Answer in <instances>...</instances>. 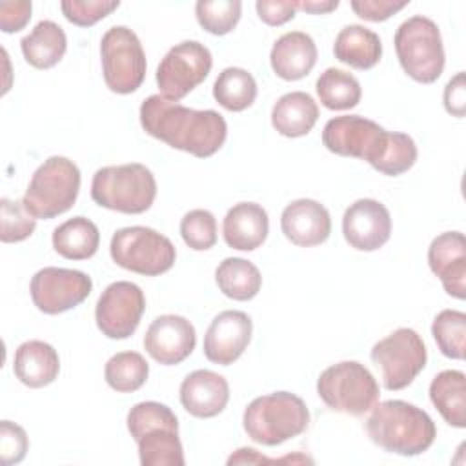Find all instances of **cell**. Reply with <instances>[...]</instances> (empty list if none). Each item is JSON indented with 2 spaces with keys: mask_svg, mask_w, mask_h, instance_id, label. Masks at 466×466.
Here are the masks:
<instances>
[{
  "mask_svg": "<svg viewBox=\"0 0 466 466\" xmlns=\"http://www.w3.org/2000/svg\"><path fill=\"white\" fill-rule=\"evenodd\" d=\"M242 15V2L238 0H198L195 4V16L198 24L211 35L222 36L235 29Z\"/></svg>",
  "mask_w": 466,
  "mask_h": 466,
  "instance_id": "e575fe53",
  "label": "cell"
},
{
  "mask_svg": "<svg viewBox=\"0 0 466 466\" xmlns=\"http://www.w3.org/2000/svg\"><path fill=\"white\" fill-rule=\"evenodd\" d=\"M127 431L138 446L142 466H184L178 419L169 406L155 400L135 404L127 411Z\"/></svg>",
  "mask_w": 466,
  "mask_h": 466,
  "instance_id": "3957f363",
  "label": "cell"
},
{
  "mask_svg": "<svg viewBox=\"0 0 466 466\" xmlns=\"http://www.w3.org/2000/svg\"><path fill=\"white\" fill-rule=\"evenodd\" d=\"M333 55L339 62L366 71L379 64L382 56V42L375 31L359 24H350L339 31L333 42Z\"/></svg>",
  "mask_w": 466,
  "mask_h": 466,
  "instance_id": "d4e9b609",
  "label": "cell"
},
{
  "mask_svg": "<svg viewBox=\"0 0 466 466\" xmlns=\"http://www.w3.org/2000/svg\"><path fill=\"white\" fill-rule=\"evenodd\" d=\"M370 357L380 370L384 388L390 391H399L410 386L424 370L428 350L422 337L415 329L397 328L388 337L373 344Z\"/></svg>",
  "mask_w": 466,
  "mask_h": 466,
  "instance_id": "8fae6325",
  "label": "cell"
},
{
  "mask_svg": "<svg viewBox=\"0 0 466 466\" xmlns=\"http://www.w3.org/2000/svg\"><path fill=\"white\" fill-rule=\"evenodd\" d=\"M430 400L450 426H466V375L461 370L437 373L430 382Z\"/></svg>",
  "mask_w": 466,
  "mask_h": 466,
  "instance_id": "83f0119b",
  "label": "cell"
},
{
  "mask_svg": "<svg viewBox=\"0 0 466 466\" xmlns=\"http://www.w3.org/2000/svg\"><path fill=\"white\" fill-rule=\"evenodd\" d=\"M319 118V106L311 95L291 91L282 95L271 109V126L288 138L308 135Z\"/></svg>",
  "mask_w": 466,
  "mask_h": 466,
  "instance_id": "484cf974",
  "label": "cell"
},
{
  "mask_svg": "<svg viewBox=\"0 0 466 466\" xmlns=\"http://www.w3.org/2000/svg\"><path fill=\"white\" fill-rule=\"evenodd\" d=\"M213 66L211 51L197 42L184 40L173 46L157 67V86L167 100L178 102L206 80Z\"/></svg>",
  "mask_w": 466,
  "mask_h": 466,
  "instance_id": "4fadbf2b",
  "label": "cell"
},
{
  "mask_svg": "<svg viewBox=\"0 0 466 466\" xmlns=\"http://www.w3.org/2000/svg\"><path fill=\"white\" fill-rule=\"evenodd\" d=\"M395 53L404 73L420 84H433L444 71V46L439 25L422 15L404 20L395 31Z\"/></svg>",
  "mask_w": 466,
  "mask_h": 466,
  "instance_id": "8992f818",
  "label": "cell"
},
{
  "mask_svg": "<svg viewBox=\"0 0 466 466\" xmlns=\"http://www.w3.org/2000/svg\"><path fill=\"white\" fill-rule=\"evenodd\" d=\"M215 282L228 299L244 302L258 295L262 275L253 262L240 257H228L217 266Z\"/></svg>",
  "mask_w": 466,
  "mask_h": 466,
  "instance_id": "f546056e",
  "label": "cell"
},
{
  "mask_svg": "<svg viewBox=\"0 0 466 466\" xmlns=\"http://www.w3.org/2000/svg\"><path fill=\"white\" fill-rule=\"evenodd\" d=\"M93 289L87 273L47 266L38 269L29 284L33 304L46 315H58L82 304Z\"/></svg>",
  "mask_w": 466,
  "mask_h": 466,
  "instance_id": "5bb4252c",
  "label": "cell"
},
{
  "mask_svg": "<svg viewBox=\"0 0 466 466\" xmlns=\"http://www.w3.org/2000/svg\"><path fill=\"white\" fill-rule=\"evenodd\" d=\"M417 144L415 140L400 131H391L388 149L377 166V171L386 177H399L413 167L417 162Z\"/></svg>",
  "mask_w": 466,
  "mask_h": 466,
  "instance_id": "74e56055",
  "label": "cell"
},
{
  "mask_svg": "<svg viewBox=\"0 0 466 466\" xmlns=\"http://www.w3.org/2000/svg\"><path fill=\"white\" fill-rule=\"evenodd\" d=\"M366 433L373 444L388 453L415 457L424 453L437 437L433 419L419 406L390 399L371 408Z\"/></svg>",
  "mask_w": 466,
  "mask_h": 466,
  "instance_id": "7a4b0ae2",
  "label": "cell"
},
{
  "mask_svg": "<svg viewBox=\"0 0 466 466\" xmlns=\"http://www.w3.org/2000/svg\"><path fill=\"white\" fill-rule=\"evenodd\" d=\"M140 126L149 137L198 158L215 155L228 137V124L218 111L191 109L162 95L142 102Z\"/></svg>",
  "mask_w": 466,
  "mask_h": 466,
  "instance_id": "6da1fadb",
  "label": "cell"
},
{
  "mask_svg": "<svg viewBox=\"0 0 466 466\" xmlns=\"http://www.w3.org/2000/svg\"><path fill=\"white\" fill-rule=\"evenodd\" d=\"M428 264L448 295L466 297V240L461 231L437 235L428 248Z\"/></svg>",
  "mask_w": 466,
  "mask_h": 466,
  "instance_id": "d6986e66",
  "label": "cell"
},
{
  "mask_svg": "<svg viewBox=\"0 0 466 466\" xmlns=\"http://www.w3.org/2000/svg\"><path fill=\"white\" fill-rule=\"evenodd\" d=\"M444 107L451 116L462 118L466 113V76L464 71H459L444 87Z\"/></svg>",
  "mask_w": 466,
  "mask_h": 466,
  "instance_id": "ee69618b",
  "label": "cell"
},
{
  "mask_svg": "<svg viewBox=\"0 0 466 466\" xmlns=\"http://www.w3.org/2000/svg\"><path fill=\"white\" fill-rule=\"evenodd\" d=\"M29 448L27 433L22 426L11 420L0 422V462L4 466L18 464Z\"/></svg>",
  "mask_w": 466,
  "mask_h": 466,
  "instance_id": "ab89813d",
  "label": "cell"
},
{
  "mask_svg": "<svg viewBox=\"0 0 466 466\" xmlns=\"http://www.w3.org/2000/svg\"><path fill=\"white\" fill-rule=\"evenodd\" d=\"M33 4L29 0L0 2V29L4 33H16L31 20Z\"/></svg>",
  "mask_w": 466,
  "mask_h": 466,
  "instance_id": "b9f144b4",
  "label": "cell"
},
{
  "mask_svg": "<svg viewBox=\"0 0 466 466\" xmlns=\"http://www.w3.org/2000/svg\"><path fill=\"white\" fill-rule=\"evenodd\" d=\"M295 7L297 9H302L306 13H311V15H326V13H331L339 7V2L337 0H306V2H295Z\"/></svg>",
  "mask_w": 466,
  "mask_h": 466,
  "instance_id": "f6af8a7d",
  "label": "cell"
},
{
  "mask_svg": "<svg viewBox=\"0 0 466 466\" xmlns=\"http://www.w3.org/2000/svg\"><path fill=\"white\" fill-rule=\"evenodd\" d=\"M20 49L29 66L36 69H49L66 55L67 36L56 22L40 20L33 31L20 40Z\"/></svg>",
  "mask_w": 466,
  "mask_h": 466,
  "instance_id": "4316f807",
  "label": "cell"
},
{
  "mask_svg": "<svg viewBox=\"0 0 466 466\" xmlns=\"http://www.w3.org/2000/svg\"><path fill=\"white\" fill-rule=\"evenodd\" d=\"M102 75L109 91L129 95L146 78V53L137 33L126 25L109 27L100 40Z\"/></svg>",
  "mask_w": 466,
  "mask_h": 466,
  "instance_id": "30bf717a",
  "label": "cell"
},
{
  "mask_svg": "<svg viewBox=\"0 0 466 466\" xmlns=\"http://www.w3.org/2000/svg\"><path fill=\"white\" fill-rule=\"evenodd\" d=\"M257 7V15L258 18L268 24V25H284L286 22H289L295 13H297V7H295V2H275V0H258L255 4Z\"/></svg>",
  "mask_w": 466,
  "mask_h": 466,
  "instance_id": "7bdbcfd3",
  "label": "cell"
},
{
  "mask_svg": "<svg viewBox=\"0 0 466 466\" xmlns=\"http://www.w3.org/2000/svg\"><path fill=\"white\" fill-rule=\"evenodd\" d=\"M13 371L24 386L44 388L58 377L60 357L44 340H25L15 351Z\"/></svg>",
  "mask_w": 466,
  "mask_h": 466,
  "instance_id": "cb8c5ba5",
  "label": "cell"
},
{
  "mask_svg": "<svg viewBox=\"0 0 466 466\" xmlns=\"http://www.w3.org/2000/svg\"><path fill=\"white\" fill-rule=\"evenodd\" d=\"M317 395L333 411L360 417L379 402V382L357 360L328 366L317 379Z\"/></svg>",
  "mask_w": 466,
  "mask_h": 466,
  "instance_id": "ba28073f",
  "label": "cell"
},
{
  "mask_svg": "<svg viewBox=\"0 0 466 466\" xmlns=\"http://www.w3.org/2000/svg\"><path fill=\"white\" fill-rule=\"evenodd\" d=\"M315 40L304 31H289L279 36L269 53L273 73L288 82L300 80L311 73L317 64Z\"/></svg>",
  "mask_w": 466,
  "mask_h": 466,
  "instance_id": "7402d4cb",
  "label": "cell"
},
{
  "mask_svg": "<svg viewBox=\"0 0 466 466\" xmlns=\"http://www.w3.org/2000/svg\"><path fill=\"white\" fill-rule=\"evenodd\" d=\"M100 246V231L96 224L86 217H73L53 231L55 251L69 260L91 258Z\"/></svg>",
  "mask_w": 466,
  "mask_h": 466,
  "instance_id": "f1b7e54d",
  "label": "cell"
},
{
  "mask_svg": "<svg viewBox=\"0 0 466 466\" xmlns=\"http://www.w3.org/2000/svg\"><path fill=\"white\" fill-rule=\"evenodd\" d=\"M149 375V364L138 351L115 353L104 368V377L109 388L118 393L140 390Z\"/></svg>",
  "mask_w": 466,
  "mask_h": 466,
  "instance_id": "d6a6232c",
  "label": "cell"
},
{
  "mask_svg": "<svg viewBox=\"0 0 466 466\" xmlns=\"http://www.w3.org/2000/svg\"><path fill=\"white\" fill-rule=\"evenodd\" d=\"M180 235L195 251L211 249L217 242V218L208 209H191L180 220Z\"/></svg>",
  "mask_w": 466,
  "mask_h": 466,
  "instance_id": "8d00e7d4",
  "label": "cell"
},
{
  "mask_svg": "<svg viewBox=\"0 0 466 466\" xmlns=\"http://www.w3.org/2000/svg\"><path fill=\"white\" fill-rule=\"evenodd\" d=\"M248 437L264 446H279L309 426L306 402L291 391H275L253 399L242 415Z\"/></svg>",
  "mask_w": 466,
  "mask_h": 466,
  "instance_id": "277c9868",
  "label": "cell"
},
{
  "mask_svg": "<svg viewBox=\"0 0 466 466\" xmlns=\"http://www.w3.org/2000/svg\"><path fill=\"white\" fill-rule=\"evenodd\" d=\"M350 5L362 20L384 22L391 15L404 9L408 5V0H353Z\"/></svg>",
  "mask_w": 466,
  "mask_h": 466,
  "instance_id": "60d3db41",
  "label": "cell"
},
{
  "mask_svg": "<svg viewBox=\"0 0 466 466\" xmlns=\"http://www.w3.org/2000/svg\"><path fill=\"white\" fill-rule=\"evenodd\" d=\"M213 96L224 109L238 113L255 102L257 82L248 69L226 67L213 84Z\"/></svg>",
  "mask_w": 466,
  "mask_h": 466,
  "instance_id": "1f68e13d",
  "label": "cell"
},
{
  "mask_svg": "<svg viewBox=\"0 0 466 466\" xmlns=\"http://www.w3.org/2000/svg\"><path fill=\"white\" fill-rule=\"evenodd\" d=\"M80 191V169L67 157H49L33 173L24 206L35 218H53L73 208Z\"/></svg>",
  "mask_w": 466,
  "mask_h": 466,
  "instance_id": "52a82bcc",
  "label": "cell"
},
{
  "mask_svg": "<svg viewBox=\"0 0 466 466\" xmlns=\"http://www.w3.org/2000/svg\"><path fill=\"white\" fill-rule=\"evenodd\" d=\"M391 131L360 115H342L329 118L322 129V144L328 151L366 160L373 169L380 164Z\"/></svg>",
  "mask_w": 466,
  "mask_h": 466,
  "instance_id": "7c38bea8",
  "label": "cell"
},
{
  "mask_svg": "<svg viewBox=\"0 0 466 466\" xmlns=\"http://www.w3.org/2000/svg\"><path fill=\"white\" fill-rule=\"evenodd\" d=\"M120 5L118 0H64L60 9L64 16L80 27L95 25L98 20L111 15Z\"/></svg>",
  "mask_w": 466,
  "mask_h": 466,
  "instance_id": "f35d334b",
  "label": "cell"
},
{
  "mask_svg": "<svg viewBox=\"0 0 466 466\" xmlns=\"http://www.w3.org/2000/svg\"><path fill=\"white\" fill-rule=\"evenodd\" d=\"M342 235L359 251L382 248L391 235V217L388 208L375 198H359L342 215Z\"/></svg>",
  "mask_w": 466,
  "mask_h": 466,
  "instance_id": "2e32d148",
  "label": "cell"
},
{
  "mask_svg": "<svg viewBox=\"0 0 466 466\" xmlns=\"http://www.w3.org/2000/svg\"><path fill=\"white\" fill-rule=\"evenodd\" d=\"M91 198L100 208L138 215L147 211L157 198V180L140 162L104 166L91 180Z\"/></svg>",
  "mask_w": 466,
  "mask_h": 466,
  "instance_id": "5b68a950",
  "label": "cell"
},
{
  "mask_svg": "<svg viewBox=\"0 0 466 466\" xmlns=\"http://www.w3.org/2000/svg\"><path fill=\"white\" fill-rule=\"evenodd\" d=\"M284 237L300 248L319 246L331 233L329 211L313 198H297L289 202L280 215Z\"/></svg>",
  "mask_w": 466,
  "mask_h": 466,
  "instance_id": "ffe728a7",
  "label": "cell"
},
{
  "mask_svg": "<svg viewBox=\"0 0 466 466\" xmlns=\"http://www.w3.org/2000/svg\"><path fill=\"white\" fill-rule=\"evenodd\" d=\"M146 309V297L140 286L129 280L111 282L96 300L95 320L107 339L131 337Z\"/></svg>",
  "mask_w": 466,
  "mask_h": 466,
  "instance_id": "9a60e30c",
  "label": "cell"
},
{
  "mask_svg": "<svg viewBox=\"0 0 466 466\" xmlns=\"http://www.w3.org/2000/svg\"><path fill=\"white\" fill-rule=\"evenodd\" d=\"M269 233L266 209L257 202H238L228 209L222 220V235L229 248L253 251L264 244Z\"/></svg>",
  "mask_w": 466,
  "mask_h": 466,
  "instance_id": "603a6c76",
  "label": "cell"
},
{
  "mask_svg": "<svg viewBox=\"0 0 466 466\" xmlns=\"http://www.w3.org/2000/svg\"><path fill=\"white\" fill-rule=\"evenodd\" d=\"M251 333L253 322L248 313L238 309L220 311L204 335L206 359L220 366L233 364L251 342Z\"/></svg>",
  "mask_w": 466,
  "mask_h": 466,
  "instance_id": "ac0fdd59",
  "label": "cell"
},
{
  "mask_svg": "<svg viewBox=\"0 0 466 466\" xmlns=\"http://www.w3.org/2000/svg\"><path fill=\"white\" fill-rule=\"evenodd\" d=\"M197 344V333L193 324L175 313H166L157 317L146 335L144 350L153 360L164 366H175L186 360Z\"/></svg>",
  "mask_w": 466,
  "mask_h": 466,
  "instance_id": "e0dca14e",
  "label": "cell"
},
{
  "mask_svg": "<svg viewBox=\"0 0 466 466\" xmlns=\"http://www.w3.org/2000/svg\"><path fill=\"white\" fill-rule=\"evenodd\" d=\"M0 240L4 244L22 242L33 235L36 218L25 209L22 200L2 198L0 200Z\"/></svg>",
  "mask_w": 466,
  "mask_h": 466,
  "instance_id": "d590c367",
  "label": "cell"
},
{
  "mask_svg": "<svg viewBox=\"0 0 466 466\" xmlns=\"http://www.w3.org/2000/svg\"><path fill=\"white\" fill-rule=\"evenodd\" d=\"M320 104L331 111L351 109L360 102V82L348 71L339 67H328L315 84Z\"/></svg>",
  "mask_w": 466,
  "mask_h": 466,
  "instance_id": "4dcf8cb0",
  "label": "cell"
},
{
  "mask_svg": "<svg viewBox=\"0 0 466 466\" xmlns=\"http://www.w3.org/2000/svg\"><path fill=\"white\" fill-rule=\"evenodd\" d=\"M431 335L444 357L462 360L466 351V313L442 309L433 319Z\"/></svg>",
  "mask_w": 466,
  "mask_h": 466,
  "instance_id": "836d02e7",
  "label": "cell"
},
{
  "mask_svg": "<svg viewBox=\"0 0 466 466\" xmlns=\"http://www.w3.org/2000/svg\"><path fill=\"white\" fill-rule=\"evenodd\" d=\"M109 253L116 266L146 277L169 271L177 258L173 242L146 226L116 229L109 242Z\"/></svg>",
  "mask_w": 466,
  "mask_h": 466,
  "instance_id": "9c48e42d",
  "label": "cell"
},
{
  "mask_svg": "<svg viewBox=\"0 0 466 466\" xmlns=\"http://www.w3.org/2000/svg\"><path fill=\"white\" fill-rule=\"evenodd\" d=\"M182 408L198 419H211L224 411L229 400L228 380L211 370H195L178 390Z\"/></svg>",
  "mask_w": 466,
  "mask_h": 466,
  "instance_id": "44dd1931",
  "label": "cell"
}]
</instances>
